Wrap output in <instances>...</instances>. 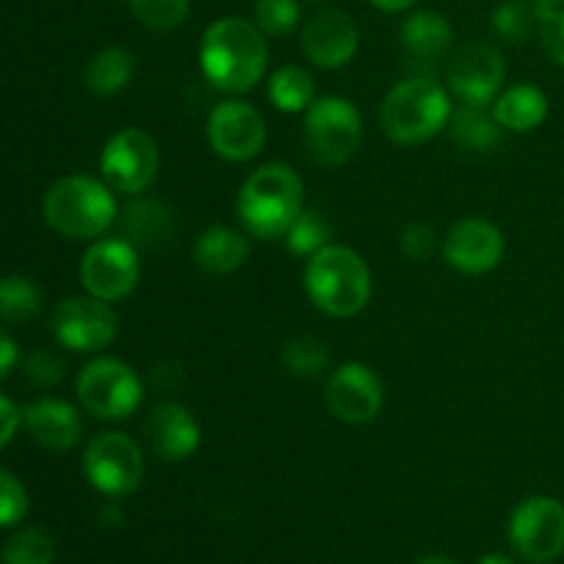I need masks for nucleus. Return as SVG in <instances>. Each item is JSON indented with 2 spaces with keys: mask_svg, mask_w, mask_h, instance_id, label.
<instances>
[{
  "mask_svg": "<svg viewBox=\"0 0 564 564\" xmlns=\"http://www.w3.org/2000/svg\"><path fill=\"white\" fill-rule=\"evenodd\" d=\"M198 58L204 77L215 88L226 94H246L268 69V44L257 25L240 17H226L204 31Z\"/></svg>",
  "mask_w": 564,
  "mask_h": 564,
  "instance_id": "nucleus-1",
  "label": "nucleus"
},
{
  "mask_svg": "<svg viewBox=\"0 0 564 564\" xmlns=\"http://www.w3.org/2000/svg\"><path fill=\"white\" fill-rule=\"evenodd\" d=\"M306 292L328 317H356L372 297V273L361 253L347 246H325L306 264Z\"/></svg>",
  "mask_w": 564,
  "mask_h": 564,
  "instance_id": "nucleus-2",
  "label": "nucleus"
},
{
  "mask_svg": "<svg viewBox=\"0 0 564 564\" xmlns=\"http://www.w3.org/2000/svg\"><path fill=\"white\" fill-rule=\"evenodd\" d=\"M242 226L253 237L279 240L303 213V182L290 165L270 163L253 171L237 198Z\"/></svg>",
  "mask_w": 564,
  "mask_h": 564,
  "instance_id": "nucleus-3",
  "label": "nucleus"
},
{
  "mask_svg": "<svg viewBox=\"0 0 564 564\" xmlns=\"http://www.w3.org/2000/svg\"><path fill=\"white\" fill-rule=\"evenodd\" d=\"M449 94L433 77H408L391 88L380 108V127L402 147L424 143L449 127Z\"/></svg>",
  "mask_w": 564,
  "mask_h": 564,
  "instance_id": "nucleus-4",
  "label": "nucleus"
},
{
  "mask_svg": "<svg viewBox=\"0 0 564 564\" xmlns=\"http://www.w3.org/2000/svg\"><path fill=\"white\" fill-rule=\"evenodd\" d=\"M119 215L108 182L91 176H64L44 196V220L66 240H94Z\"/></svg>",
  "mask_w": 564,
  "mask_h": 564,
  "instance_id": "nucleus-5",
  "label": "nucleus"
},
{
  "mask_svg": "<svg viewBox=\"0 0 564 564\" xmlns=\"http://www.w3.org/2000/svg\"><path fill=\"white\" fill-rule=\"evenodd\" d=\"M303 141L314 163L325 169L345 165L364 141L361 113L341 97L314 99L303 119Z\"/></svg>",
  "mask_w": 564,
  "mask_h": 564,
  "instance_id": "nucleus-6",
  "label": "nucleus"
},
{
  "mask_svg": "<svg viewBox=\"0 0 564 564\" xmlns=\"http://www.w3.org/2000/svg\"><path fill=\"white\" fill-rule=\"evenodd\" d=\"M77 400L97 419L121 422L138 411L143 386L127 364L116 358H97L77 375Z\"/></svg>",
  "mask_w": 564,
  "mask_h": 564,
  "instance_id": "nucleus-7",
  "label": "nucleus"
},
{
  "mask_svg": "<svg viewBox=\"0 0 564 564\" xmlns=\"http://www.w3.org/2000/svg\"><path fill=\"white\" fill-rule=\"evenodd\" d=\"M86 479L105 496H130L143 479V452L130 435L99 433L88 441L83 457Z\"/></svg>",
  "mask_w": 564,
  "mask_h": 564,
  "instance_id": "nucleus-8",
  "label": "nucleus"
},
{
  "mask_svg": "<svg viewBox=\"0 0 564 564\" xmlns=\"http://www.w3.org/2000/svg\"><path fill=\"white\" fill-rule=\"evenodd\" d=\"M510 543L532 564L556 562L564 554V505L551 496L521 501L510 518Z\"/></svg>",
  "mask_w": 564,
  "mask_h": 564,
  "instance_id": "nucleus-9",
  "label": "nucleus"
},
{
  "mask_svg": "<svg viewBox=\"0 0 564 564\" xmlns=\"http://www.w3.org/2000/svg\"><path fill=\"white\" fill-rule=\"evenodd\" d=\"M158 143L138 127H124L110 135L102 149V158H99V171L110 191L127 193V196L147 191L158 174Z\"/></svg>",
  "mask_w": 564,
  "mask_h": 564,
  "instance_id": "nucleus-10",
  "label": "nucleus"
},
{
  "mask_svg": "<svg viewBox=\"0 0 564 564\" xmlns=\"http://www.w3.org/2000/svg\"><path fill=\"white\" fill-rule=\"evenodd\" d=\"M50 330L58 345L75 352H97L119 334V317L99 297H66L53 308Z\"/></svg>",
  "mask_w": 564,
  "mask_h": 564,
  "instance_id": "nucleus-11",
  "label": "nucleus"
},
{
  "mask_svg": "<svg viewBox=\"0 0 564 564\" xmlns=\"http://www.w3.org/2000/svg\"><path fill=\"white\" fill-rule=\"evenodd\" d=\"M141 279L138 248L127 240H99L86 251L80 262V284L91 297L105 303L130 295Z\"/></svg>",
  "mask_w": 564,
  "mask_h": 564,
  "instance_id": "nucleus-12",
  "label": "nucleus"
},
{
  "mask_svg": "<svg viewBox=\"0 0 564 564\" xmlns=\"http://www.w3.org/2000/svg\"><path fill=\"white\" fill-rule=\"evenodd\" d=\"M507 64L494 44L468 42L452 55L446 80L455 97H460L466 105H485L496 102L501 86H505Z\"/></svg>",
  "mask_w": 564,
  "mask_h": 564,
  "instance_id": "nucleus-13",
  "label": "nucleus"
},
{
  "mask_svg": "<svg viewBox=\"0 0 564 564\" xmlns=\"http://www.w3.org/2000/svg\"><path fill=\"white\" fill-rule=\"evenodd\" d=\"M207 138L215 154L231 160V163H246L262 152L264 141H268V127L253 105L229 99L209 113Z\"/></svg>",
  "mask_w": 564,
  "mask_h": 564,
  "instance_id": "nucleus-14",
  "label": "nucleus"
},
{
  "mask_svg": "<svg viewBox=\"0 0 564 564\" xmlns=\"http://www.w3.org/2000/svg\"><path fill=\"white\" fill-rule=\"evenodd\" d=\"M325 405L339 422L367 424L383 411V383L367 364H345L325 383Z\"/></svg>",
  "mask_w": 564,
  "mask_h": 564,
  "instance_id": "nucleus-15",
  "label": "nucleus"
},
{
  "mask_svg": "<svg viewBox=\"0 0 564 564\" xmlns=\"http://www.w3.org/2000/svg\"><path fill=\"white\" fill-rule=\"evenodd\" d=\"M501 257H505V235L490 220H460V224L452 226L444 240V259L457 273H490L494 268H499Z\"/></svg>",
  "mask_w": 564,
  "mask_h": 564,
  "instance_id": "nucleus-16",
  "label": "nucleus"
},
{
  "mask_svg": "<svg viewBox=\"0 0 564 564\" xmlns=\"http://www.w3.org/2000/svg\"><path fill=\"white\" fill-rule=\"evenodd\" d=\"M301 44L314 66L341 69L358 50V28L345 11H319L303 28Z\"/></svg>",
  "mask_w": 564,
  "mask_h": 564,
  "instance_id": "nucleus-17",
  "label": "nucleus"
},
{
  "mask_svg": "<svg viewBox=\"0 0 564 564\" xmlns=\"http://www.w3.org/2000/svg\"><path fill=\"white\" fill-rule=\"evenodd\" d=\"M143 435H147V444L152 446L154 455L169 463L185 460L202 444L198 422L180 402H160V405H154L147 413V422H143Z\"/></svg>",
  "mask_w": 564,
  "mask_h": 564,
  "instance_id": "nucleus-18",
  "label": "nucleus"
},
{
  "mask_svg": "<svg viewBox=\"0 0 564 564\" xmlns=\"http://www.w3.org/2000/svg\"><path fill=\"white\" fill-rule=\"evenodd\" d=\"M28 433L50 452H66L80 441V416L64 400H36L22 411Z\"/></svg>",
  "mask_w": 564,
  "mask_h": 564,
  "instance_id": "nucleus-19",
  "label": "nucleus"
},
{
  "mask_svg": "<svg viewBox=\"0 0 564 564\" xmlns=\"http://www.w3.org/2000/svg\"><path fill=\"white\" fill-rule=\"evenodd\" d=\"M171 229H174V218L169 207L154 198H135L119 215L121 240L135 248H160L171 237Z\"/></svg>",
  "mask_w": 564,
  "mask_h": 564,
  "instance_id": "nucleus-20",
  "label": "nucleus"
},
{
  "mask_svg": "<svg viewBox=\"0 0 564 564\" xmlns=\"http://www.w3.org/2000/svg\"><path fill=\"white\" fill-rule=\"evenodd\" d=\"M494 116L505 130L532 132L549 119V97L532 83H518L496 97Z\"/></svg>",
  "mask_w": 564,
  "mask_h": 564,
  "instance_id": "nucleus-21",
  "label": "nucleus"
},
{
  "mask_svg": "<svg viewBox=\"0 0 564 564\" xmlns=\"http://www.w3.org/2000/svg\"><path fill=\"white\" fill-rule=\"evenodd\" d=\"M248 240L229 226H213L193 246V259L209 275H229L248 259Z\"/></svg>",
  "mask_w": 564,
  "mask_h": 564,
  "instance_id": "nucleus-22",
  "label": "nucleus"
},
{
  "mask_svg": "<svg viewBox=\"0 0 564 564\" xmlns=\"http://www.w3.org/2000/svg\"><path fill=\"white\" fill-rule=\"evenodd\" d=\"M402 47L419 64H435L452 50V28L435 11H416L402 25Z\"/></svg>",
  "mask_w": 564,
  "mask_h": 564,
  "instance_id": "nucleus-23",
  "label": "nucleus"
},
{
  "mask_svg": "<svg viewBox=\"0 0 564 564\" xmlns=\"http://www.w3.org/2000/svg\"><path fill=\"white\" fill-rule=\"evenodd\" d=\"M452 141L460 143L468 152H494L501 141V124L494 113H485V108L466 105L449 119Z\"/></svg>",
  "mask_w": 564,
  "mask_h": 564,
  "instance_id": "nucleus-24",
  "label": "nucleus"
},
{
  "mask_svg": "<svg viewBox=\"0 0 564 564\" xmlns=\"http://www.w3.org/2000/svg\"><path fill=\"white\" fill-rule=\"evenodd\" d=\"M132 72H135V58L124 47H105L88 61L86 66V86L99 97H113L121 88H127Z\"/></svg>",
  "mask_w": 564,
  "mask_h": 564,
  "instance_id": "nucleus-25",
  "label": "nucleus"
},
{
  "mask_svg": "<svg viewBox=\"0 0 564 564\" xmlns=\"http://www.w3.org/2000/svg\"><path fill=\"white\" fill-rule=\"evenodd\" d=\"M268 97L284 113H301L314 102V77L301 66H281L270 77Z\"/></svg>",
  "mask_w": 564,
  "mask_h": 564,
  "instance_id": "nucleus-26",
  "label": "nucleus"
},
{
  "mask_svg": "<svg viewBox=\"0 0 564 564\" xmlns=\"http://www.w3.org/2000/svg\"><path fill=\"white\" fill-rule=\"evenodd\" d=\"M42 292L31 279L6 275L0 279V319L11 325H25L42 312Z\"/></svg>",
  "mask_w": 564,
  "mask_h": 564,
  "instance_id": "nucleus-27",
  "label": "nucleus"
},
{
  "mask_svg": "<svg viewBox=\"0 0 564 564\" xmlns=\"http://www.w3.org/2000/svg\"><path fill=\"white\" fill-rule=\"evenodd\" d=\"M286 248H290L295 257H314L317 251H323L325 246H330V224L317 213V209H306L295 218V224L286 231Z\"/></svg>",
  "mask_w": 564,
  "mask_h": 564,
  "instance_id": "nucleus-28",
  "label": "nucleus"
},
{
  "mask_svg": "<svg viewBox=\"0 0 564 564\" xmlns=\"http://www.w3.org/2000/svg\"><path fill=\"white\" fill-rule=\"evenodd\" d=\"M330 361L328 345L317 336H297L284 347V367L295 378H314L323 372Z\"/></svg>",
  "mask_w": 564,
  "mask_h": 564,
  "instance_id": "nucleus-29",
  "label": "nucleus"
},
{
  "mask_svg": "<svg viewBox=\"0 0 564 564\" xmlns=\"http://www.w3.org/2000/svg\"><path fill=\"white\" fill-rule=\"evenodd\" d=\"M55 543L42 529L14 534L3 549V564H53Z\"/></svg>",
  "mask_w": 564,
  "mask_h": 564,
  "instance_id": "nucleus-30",
  "label": "nucleus"
},
{
  "mask_svg": "<svg viewBox=\"0 0 564 564\" xmlns=\"http://www.w3.org/2000/svg\"><path fill=\"white\" fill-rule=\"evenodd\" d=\"M490 22H494L496 36L505 39L507 44H521L532 33L538 17H534V9H529L523 0H507V3H501L494 11Z\"/></svg>",
  "mask_w": 564,
  "mask_h": 564,
  "instance_id": "nucleus-31",
  "label": "nucleus"
},
{
  "mask_svg": "<svg viewBox=\"0 0 564 564\" xmlns=\"http://www.w3.org/2000/svg\"><path fill=\"white\" fill-rule=\"evenodd\" d=\"M257 28L268 36H286L301 22V3L297 0H257L253 6Z\"/></svg>",
  "mask_w": 564,
  "mask_h": 564,
  "instance_id": "nucleus-32",
  "label": "nucleus"
},
{
  "mask_svg": "<svg viewBox=\"0 0 564 564\" xmlns=\"http://www.w3.org/2000/svg\"><path fill=\"white\" fill-rule=\"evenodd\" d=\"M130 9L152 31H171L185 22L191 0H130Z\"/></svg>",
  "mask_w": 564,
  "mask_h": 564,
  "instance_id": "nucleus-33",
  "label": "nucleus"
},
{
  "mask_svg": "<svg viewBox=\"0 0 564 564\" xmlns=\"http://www.w3.org/2000/svg\"><path fill=\"white\" fill-rule=\"evenodd\" d=\"M532 9L534 17H538L543 50L551 55L554 64L564 66V9L554 3H543V0H534Z\"/></svg>",
  "mask_w": 564,
  "mask_h": 564,
  "instance_id": "nucleus-34",
  "label": "nucleus"
},
{
  "mask_svg": "<svg viewBox=\"0 0 564 564\" xmlns=\"http://www.w3.org/2000/svg\"><path fill=\"white\" fill-rule=\"evenodd\" d=\"M28 494L20 479L9 471H0V527H14L25 518Z\"/></svg>",
  "mask_w": 564,
  "mask_h": 564,
  "instance_id": "nucleus-35",
  "label": "nucleus"
},
{
  "mask_svg": "<svg viewBox=\"0 0 564 564\" xmlns=\"http://www.w3.org/2000/svg\"><path fill=\"white\" fill-rule=\"evenodd\" d=\"M25 375L33 386H39V389H50V386H58L61 378H64V361H61L55 352L36 350L28 358Z\"/></svg>",
  "mask_w": 564,
  "mask_h": 564,
  "instance_id": "nucleus-36",
  "label": "nucleus"
},
{
  "mask_svg": "<svg viewBox=\"0 0 564 564\" xmlns=\"http://www.w3.org/2000/svg\"><path fill=\"white\" fill-rule=\"evenodd\" d=\"M400 248L408 259H413V262H427L435 253V229L430 224L416 220V224H411L402 231Z\"/></svg>",
  "mask_w": 564,
  "mask_h": 564,
  "instance_id": "nucleus-37",
  "label": "nucleus"
},
{
  "mask_svg": "<svg viewBox=\"0 0 564 564\" xmlns=\"http://www.w3.org/2000/svg\"><path fill=\"white\" fill-rule=\"evenodd\" d=\"M20 422H22L20 408H17L9 397L0 394V449H3L11 438H14Z\"/></svg>",
  "mask_w": 564,
  "mask_h": 564,
  "instance_id": "nucleus-38",
  "label": "nucleus"
},
{
  "mask_svg": "<svg viewBox=\"0 0 564 564\" xmlns=\"http://www.w3.org/2000/svg\"><path fill=\"white\" fill-rule=\"evenodd\" d=\"M17 358H20V350H17L14 339L0 330V380L9 378L11 369L17 367Z\"/></svg>",
  "mask_w": 564,
  "mask_h": 564,
  "instance_id": "nucleus-39",
  "label": "nucleus"
},
{
  "mask_svg": "<svg viewBox=\"0 0 564 564\" xmlns=\"http://www.w3.org/2000/svg\"><path fill=\"white\" fill-rule=\"evenodd\" d=\"M372 3L378 6L380 11H405V9H411L416 0H372Z\"/></svg>",
  "mask_w": 564,
  "mask_h": 564,
  "instance_id": "nucleus-40",
  "label": "nucleus"
},
{
  "mask_svg": "<svg viewBox=\"0 0 564 564\" xmlns=\"http://www.w3.org/2000/svg\"><path fill=\"white\" fill-rule=\"evenodd\" d=\"M479 564H516L510 560V556H505V554H488V556H482V560H479Z\"/></svg>",
  "mask_w": 564,
  "mask_h": 564,
  "instance_id": "nucleus-41",
  "label": "nucleus"
},
{
  "mask_svg": "<svg viewBox=\"0 0 564 564\" xmlns=\"http://www.w3.org/2000/svg\"><path fill=\"white\" fill-rule=\"evenodd\" d=\"M416 564H457V562H452L449 556H438V554H430V556H422V560H419Z\"/></svg>",
  "mask_w": 564,
  "mask_h": 564,
  "instance_id": "nucleus-42",
  "label": "nucleus"
},
{
  "mask_svg": "<svg viewBox=\"0 0 564 564\" xmlns=\"http://www.w3.org/2000/svg\"><path fill=\"white\" fill-rule=\"evenodd\" d=\"M543 3H554V6H562L564 0H543Z\"/></svg>",
  "mask_w": 564,
  "mask_h": 564,
  "instance_id": "nucleus-43",
  "label": "nucleus"
},
{
  "mask_svg": "<svg viewBox=\"0 0 564 564\" xmlns=\"http://www.w3.org/2000/svg\"><path fill=\"white\" fill-rule=\"evenodd\" d=\"M308 3H323V0H308Z\"/></svg>",
  "mask_w": 564,
  "mask_h": 564,
  "instance_id": "nucleus-44",
  "label": "nucleus"
}]
</instances>
